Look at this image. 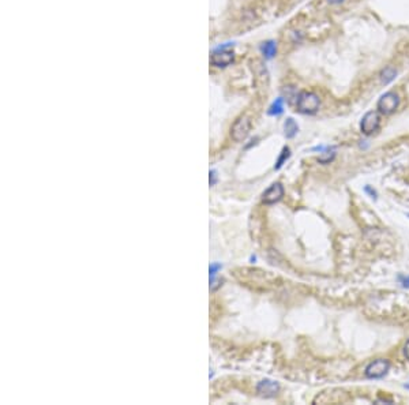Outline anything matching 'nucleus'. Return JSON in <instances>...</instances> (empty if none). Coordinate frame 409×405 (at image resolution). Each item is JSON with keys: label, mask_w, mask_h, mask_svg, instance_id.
I'll list each match as a JSON object with an SVG mask.
<instances>
[{"label": "nucleus", "mask_w": 409, "mask_h": 405, "mask_svg": "<svg viewBox=\"0 0 409 405\" xmlns=\"http://www.w3.org/2000/svg\"><path fill=\"white\" fill-rule=\"evenodd\" d=\"M321 107L319 96L312 92H300L296 99V108L303 115H315Z\"/></svg>", "instance_id": "1"}, {"label": "nucleus", "mask_w": 409, "mask_h": 405, "mask_svg": "<svg viewBox=\"0 0 409 405\" xmlns=\"http://www.w3.org/2000/svg\"><path fill=\"white\" fill-rule=\"evenodd\" d=\"M398 105H400L398 94L394 93V92H386L385 94H382L381 99L378 100L376 110L382 115H392V114L396 112Z\"/></svg>", "instance_id": "2"}, {"label": "nucleus", "mask_w": 409, "mask_h": 405, "mask_svg": "<svg viewBox=\"0 0 409 405\" xmlns=\"http://www.w3.org/2000/svg\"><path fill=\"white\" fill-rule=\"evenodd\" d=\"M251 130V120L248 116H240L237 120L234 121V126L231 128V137L234 142H241L248 137Z\"/></svg>", "instance_id": "3"}, {"label": "nucleus", "mask_w": 409, "mask_h": 405, "mask_svg": "<svg viewBox=\"0 0 409 405\" xmlns=\"http://www.w3.org/2000/svg\"><path fill=\"white\" fill-rule=\"evenodd\" d=\"M379 126H381V116H379V112H376V111L367 112L360 121V130L364 135H371L378 131Z\"/></svg>", "instance_id": "4"}, {"label": "nucleus", "mask_w": 409, "mask_h": 405, "mask_svg": "<svg viewBox=\"0 0 409 405\" xmlns=\"http://www.w3.org/2000/svg\"><path fill=\"white\" fill-rule=\"evenodd\" d=\"M389 368H390V361L387 359H376L365 367L364 374L365 377L370 379H378V378L385 377Z\"/></svg>", "instance_id": "5"}, {"label": "nucleus", "mask_w": 409, "mask_h": 405, "mask_svg": "<svg viewBox=\"0 0 409 405\" xmlns=\"http://www.w3.org/2000/svg\"><path fill=\"white\" fill-rule=\"evenodd\" d=\"M234 51L227 50V48H218L214 51L210 56V63L216 67H227L231 63H234Z\"/></svg>", "instance_id": "6"}, {"label": "nucleus", "mask_w": 409, "mask_h": 405, "mask_svg": "<svg viewBox=\"0 0 409 405\" xmlns=\"http://www.w3.org/2000/svg\"><path fill=\"white\" fill-rule=\"evenodd\" d=\"M284 197V187L281 183H273L262 195V202L265 205H273Z\"/></svg>", "instance_id": "7"}, {"label": "nucleus", "mask_w": 409, "mask_h": 405, "mask_svg": "<svg viewBox=\"0 0 409 405\" xmlns=\"http://www.w3.org/2000/svg\"><path fill=\"white\" fill-rule=\"evenodd\" d=\"M278 386L277 382L274 381H270V379H265V381H261L258 383L256 386V392L261 397H265V399H270V397H274L276 394L278 393Z\"/></svg>", "instance_id": "8"}, {"label": "nucleus", "mask_w": 409, "mask_h": 405, "mask_svg": "<svg viewBox=\"0 0 409 405\" xmlns=\"http://www.w3.org/2000/svg\"><path fill=\"white\" fill-rule=\"evenodd\" d=\"M379 77H381V82L383 83V85H387V83L393 82V81L396 79V77H397V70H396L394 67L387 66L382 70Z\"/></svg>", "instance_id": "9"}, {"label": "nucleus", "mask_w": 409, "mask_h": 405, "mask_svg": "<svg viewBox=\"0 0 409 405\" xmlns=\"http://www.w3.org/2000/svg\"><path fill=\"white\" fill-rule=\"evenodd\" d=\"M299 131V126L297 123L292 119V117H288L285 123H284V134L287 138H293L296 134Z\"/></svg>", "instance_id": "10"}, {"label": "nucleus", "mask_w": 409, "mask_h": 405, "mask_svg": "<svg viewBox=\"0 0 409 405\" xmlns=\"http://www.w3.org/2000/svg\"><path fill=\"white\" fill-rule=\"evenodd\" d=\"M261 51L266 59H272V58H274L276 54H277V45H276L274 41H266V43L262 44Z\"/></svg>", "instance_id": "11"}, {"label": "nucleus", "mask_w": 409, "mask_h": 405, "mask_svg": "<svg viewBox=\"0 0 409 405\" xmlns=\"http://www.w3.org/2000/svg\"><path fill=\"white\" fill-rule=\"evenodd\" d=\"M284 112V100L280 97L272 104V107L269 108V115L278 116Z\"/></svg>", "instance_id": "12"}, {"label": "nucleus", "mask_w": 409, "mask_h": 405, "mask_svg": "<svg viewBox=\"0 0 409 405\" xmlns=\"http://www.w3.org/2000/svg\"><path fill=\"white\" fill-rule=\"evenodd\" d=\"M289 157H291V149H289L288 146H285V148L281 150V154H280L277 163H276V165H274V170H280V168L284 165V163H285Z\"/></svg>", "instance_id": "13"}, {"label": "nucleus", "mask_w": 409, "mask_h": 405, "mask_svg": "<svg viewBox=\"0 0 409 405\" xmlns=\"http://www.w3.org/2000/svg\"><path fill=\"white\" fill-rule=\"evenodd\" d=\"M334 157H336L334 150H333V149H327L326 152H323V153L319 156V163L327 164V163H330L332 160H334Z\"/></svg>", "instance_id": "14"}, {"label": "nucleus", "mask_w": 409, "mask_h": 405, "mask_svg": "<svg viewBox=\"0 0 409 405\" xmlns=\"http://www.w3.org/2000/svg\"><path fill=\"white\" fill-rule=\"evenodd\" d=\"M221 268H223V265H220V263H212L210 268H209V276H210V279L216 277V274H217L218 270H221Z\"/></svg>", "instance_id": "15"}, {"label": "nucleus", "mask_w": 409, "mask_h": 405, "mask_svg": "<svg viewBox=\"0 0 409 405\" xmlns=\"http://www.w3.org/2000/svg\"><path fill=\"white\" fill-rule=\"evenodd\" d=\"M216 181H217L216 171H210V174H209V183H210V186H214V184H216Z\"/></svg>", "instance_id": "16"}, {"label": "nucleus", "mask_w": 409, "mask_h": 405, "mask_svg": "<svg viewBox=\"0 0 409 405\" xmlns=\"http://www.w3.org/2000/svg\"><path fill=\"white\" fill-rule=\"evenodd\" d=\"M404 355H405V357L409 360V340L407 341V344H405V348H404Z\"/></svg>", "instance_id": "17"}, {"label": "nucleus", "mask_w": 409, "mask_h": 405, "mask_svg": "<svg viewBox=\"0 0 409 405\" xmlns=\"http://www.w3.org/2000/svg\"><path fill=\"white\" fill-rule=\"evenodd\" d=\"M330 4H340V3H343L344 0H327Z\"/></svg>", "instance_id": "18"}, {"label": "nucleus", "mask_w": 409, "mask_h": 405, "mask_svg": "<svg viewBox=\"0 0 409 405\" xmlns=\"http://www.w3.org/2000/svg\"><path fill=\"white\" fill-rule=\"evenodd\" d=\"M404 287H409V277H407V279H404Z\"/></svg>", "instance_id": "19"}, {"label": "nucleus", "mask_w": 409, "mask_h": 405, "mask_svg": "<svg viewBox=\"0 0 409 405\" xmlns=\"http://www.w3.org/2000/svg\"><path fill=\"white\" fill-rule=\"evenodd\" d=\"M408 388H409V386H408Z\"/></svg>", "instance_id": "20"}]
</instances>
